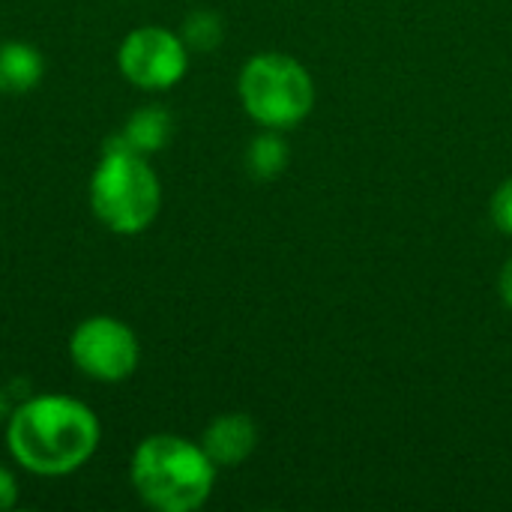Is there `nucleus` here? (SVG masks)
<instances>
[{"label": "nucleus", "instance_id": "39448f33", "mask_svg": "<svg viewBox=\"0 0 512 512\" xmlns=\"http://www.w3.org/2000/svg\"><path fill=\"white\" fill-rule=\"evenodd\" d=\"M69 357L81 375L99 384H120L135 375L141 342L126 321L114 315H90L72 330Z\"/></svg>", "mask_w": 512, "mask_h": 512}, {"label": "nucleus", "instance_id": "f257e3e1", "mask_svg": "<svg viewBox=\"0 0 512 512\" xmlns=\"http://www.w3.org/2000/svg\"><path fill=\"white\" fill-rule=\"evenodd\" d=\"M99 441L102 426L96 411L63 393L30 396L6 417L9 456L33 477L81 471L99 450Z\"/></svg>", "mask_w": 512, "mask_h": 512}, {"label": "nucleus", "instance_id": "ddd939ff", "mask_svg": "<svg viewBox=\"0 0 512 512\" xmlns=\"http://www.w3.org/2000/svg\"><path fill=\"white\" fill-rule=\"evenodd\" d=\"M15 504H18V480L6 465H0V512L12 510Z\"/></svg>", "mask_w": 512, "mask_h": 512}, {"label": "nucleus", "instance_id": "2eb2a0df", "mask_svg": "<svg viewBox=\"0 0 512 512\" xmlns=\"http://www.w3.org/2000/svg\"><path fill=\"white\" fill-rule=\"evenodd\" d=\"M9 411H12V408H9V396H6V390L0 387V423L9 417Z\"/></svg>", "mask_w": 512, "mask_h": 512}, {"label": "nucleus", "instance_id": "6e6552de", "mask_svg": "<svg viewBox=\"0 0 512 512\" xmlns=\"http://www.w3.org/2000/svg\"><path fill=\"white\" fill-rule=\"evenodd\" d=\"M45 75V57L30 42H0V93H27Z\"/></svg>", "mask_w": 512, "mask_h": 512}, {"label": "nucleus", "instance_id": "7ed1b4c3", "mask_svg": "<svg viewBox=\"0 0 512 512\" xmlns=\"http://www.w3.org/2000/svg\"><path fill=\"white\" fill-rule=\"evenodd\" d=\"M162 207V183L144 153L132 150L114 135L93 174H90V210L120 237H135L153 225Z\"/></svg>", "mask_w": 512, "mask_h": 512}, {"label": "nucleus", "instance_id": "f03ea898", "mask_svg": "<svg viewBox=\"0 0 512 512\" xmlns=\"http://www.w3.org/2000/svg\"><path fill=\"white\" fill-rule=\"evenodd\" d=\"M135 495L159 512L201 510L216 486V465L201 444L180 435H150L129 459Z\"/></svg>", "mask_w": 512, "mask_h": 512}, {"label": "nucleus", "instance_id": "f8f14e48", "mask_svg": "<svg viewBox=\"0 0 512 512\" xmlns=\"http://www.w3.org/2000/svg\"><path fill=\"white\" fill-rule=\"evenodd\" d=\"M492 219L504 234L512 237V177L498 186V192L492 198Z\"/></svg>", "mask_w": 512, "mask_h": 512}, {"label": "nucleus", "instance_id": "4468645a", "mask_svg": "<svg viewBox=\"0 0 512 512\" xmlns=\"http://www.w3.org/2000/svg\"><path fill=\"white\" fill-rule=\"evenodd\" d=\"M501 300H504L507 309H512V258L501 270Z\"/></svg>", "mask_w": 512, "mask_h": 512}, {"label": "nucleus", "instance_id": "9b49d317", "mask_svg": "<svg viewBox=\"0 0 512 512\" xmlns=\"http://www.w3.org/2000/svg\"><path fill=\"white\" fill-rule=\"evenodd\" d=\"M180 36L183 42L189 45V51H213L222 36H225V27H222V18L210 9H195L183 27H180Z\"/></svg>", "mask_w": 512, "mask_h": 512}, {"label": "nucleus", "instance_id": "0eeeda50", "mask_svg": "<svg viewBox=\"0 0 512 512\" xmlns=\"http://www.w3.org/2000/svg\"><path fill=\"white\" fill-rule=\"evenodd\" d=\"M201 447L216 468H237L255 453L258 426L249 414H222L204 429Z\"/></svg>", "mask_w": 512, "mask_h": 512}, {"label": "nucleus", "instance_id": "9d476101", "mask_svg": "<svg viewBox=\"0 0 512 512\" xmlns=\"http://www.w3.org/2000/svg\"><path fill=\"white\" fill-rule=\"evenodd\" d=\"M246 165L255 180H276L288 165V144L282 141V135H276V129H270L249 144Z\"/></svg>", "mask_w": 512, "mask_h": 512}, {"label": "nucleus", "instance_id": "423d86ee", "mask_svg": "<svg viewBox=\"0 0 512 512\" xmlns=\"http://www.w3.org/2000/svg\"><path fill=\"white\" fill-rule=\"evenodd\" d=\"M117 66L138 90H171L189 72V45L168 27L144 24L123 36L117 48Z\"/></svg>", "mask_w": 512, "mask_h": 512}, {"label": "nucleus", "instance_id": "20e7f679", "mask_svg": "<svg viewBox=\"0 0 512 512\" xmlns=\"http://www.w3.org/2000/svg\"><path fill=\"white\" fill-rule=\"evenodd\" d=\"M237 93L246 114L264 129H288L309 117L315 84L303 63L288 54H255L237 78Z\"/></svg>", "mask_w": 512, "mask_h": 512}, {"label": "nucleus", "instance_id": "1a4fd4ad", "mask_svg": "<svg viewBox=\"0 0 512 512\" xmlns=\"http://www.w3.org/2000/svg\"><path fill=\"white\" fill-rule=\"evenodd\" d=\"M171 132H174L171 114H168L165 108H159V105H147V108H138V111L126 120L120 138H123L132 150L150 156V153H159V150L171 141Z\"/></svg>", "mask_w": 512, "mask_h": 512}]
</instances>
